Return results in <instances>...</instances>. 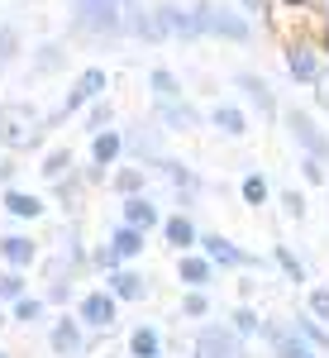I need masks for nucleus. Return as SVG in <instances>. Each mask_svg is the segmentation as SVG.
<instances>
[{
	"label": "nucleus",
	"instance_id": "31",
	"mask_svg": "<svg viewBox=\"0 0 329 358\" xmlns=\"http://www.w3.org/2000/svg\"><path fill=\"white\" fill-rule=\"evenodd\" d=\"M38 315H43V301H34V296H20V301H15V320H24V325H34Z\"/></svg>",
	"mask_w": 329,
	"mask_h": 358
},
{
	"label": "nucleus",
	"instance_id": "2",
	"mask_svg": "<svg viewBox=\"0 0 329 358\" xmlns=\"http://www.w3.org/2000/svg\"><path fill=\"white\" fill-rule=\"evenodd\" d=\"M286 129H291V138L305 148V158H315V163H329V138L320 134V124L310 120L305 110H286Z\"/></svg>",
	"mask_w": 329,
	"mask_h": 358
},
{
	"label": "nucleus",
	"instance_id": "30",
	"mask_svg": "<svg viewBox=\"0 0 329 358\" xmlns=\"http://www.w3.org/2000/svg\"><path fill=\"white\" fill-rule=\"evenodd\" d=\"M138 187H143V167H124V172L115 177V192H124V196H134Z\"/></svg>",
	"mask_w": 329,
	"mask_h": 358
},
{
	"label": "nucleus",
	"instance_id": "38",
	"mask_svg": "<svg viewBox=\"0 0 329 358\" xmlns=\"http://www.w3.org/2000/svg\"><path fill=\"white\" fill-rule=\"evenodd\" d=\"M38 67L48 72V67H57V48H43V57H38Z\"/></svg>",
	"mask_w": 329,
	"mask_h": 358
},
{
	"label": "nucleus",
	"instance_id": "26",
	"mask_svg": "<svg viewBox=\"0 0 329 358\" xmlns=\"http://www.w3.org/2000/svg\"><path fill=\"white\" fill-rule=\"evenodd\" d=\"M296 334H301V339L310 344V349H329V334L320 330L315 320H296Z\"/></svg>",
	"mask_w": 329,
	"mask_h": 358
},
{
	"label": "nucleus",
	"instance_id": "23",
	"mask_svg": "<svg viewBox=\"0 0 329 358\" xmlns=\"http://www.w3.org/2000/svg\"><path fill=\"white\" fill-rule=\"evenodd\" d=\"M153 96H158V106H167V101H182V86H177V77H172L167 67H158V72H153Z\"/></svg>",
	"mask_w": 329,
	"mask_h": 358
},
{
	"label": "nucleus",
	"instance_id": "15",
	"mask_svg": "<svg viewBox=\"0 0 329 358\" xmlns=\"http://www.w3.org/2000/svg\"><path fill=\"white\" fill-rule=\"evenodd\" d=\"M5 210H10L15 220H34V215L43 210V201L34 192H5Z\"/></svg>",
	"mask_w": 329,
	"mask_h": 358
},
{
	"label": "nucleus",
	"instance_id": "21",
	"mask_svg": "<svg viewBox=\"0 0 329 358\" xmlns=\"http://www.w3.org/2000/svg\"><path fill=\"white\" fill-rule=\"evenodd\" d=\"M286 72H291L296 82H315V77H320V62H315V53H305V48H291Z\"/></svg>",
	"mask_w": 329,
	"mask_h": 358
},
{
	"label": "nucleus",
	"instance_id": "27",
	"mask_svg": "<svg viewBox=\"0 0 329 358\" xmlns=\"http://www.w3.org/2000/svg\"><path fill=\"white\" fill-rule=\"evenodd\" d=\"M277 263H282V273L291 277V282H305V268L296 263V253H291L286 244H277Z\"/></svg>",
	"mask_w": 329,
	"mask_h": 358
},
{
	"label": "nucleus",
	"instance_id": "16",
	"mask_svg": "<svg viewBox=\"0 0 329 358\" xmlns=\"http://www.w3.org/2000/svg\"><path fill=\"white\" fill-rule=\"evenodd\" d=\"M0 253H5V263H10V268H29V263H34V244H29L24 234L0 239Z\"/></svg>",
	"mask_w": 329,
	"mask_h": 358
},
{
	"label": "nucleus",
	"instance_id": "8",
	"mask_svg": "<svg viewBox=\"0 0 329 358\" xmlns=\"http://www.w3.org/2000/svg\"><path fill=\"white\" fill-rule=\"evenodd\" d=\"M210 273H215V268H210L205 258H196V253H182V263H177V277H182L191 292H205V287H210Z\"/></svg>",
	"mask_w": 329,
	"mask_h": 358
},
{
	"label": "nucleus",
	"instance_id": "36",
	"mask_svg": "<svg viewBox=\"0 0 329 358\" xmlns=\"http://www.w3.org/2000/svg\"><path fill=\"white\" fill-rule=\"evenodd\" d=\"M305 182H325V163H315V158H305Z\"/></svg>",
	"mask_w": 329,
	"mask_h": 358
},
{
	"label": "nucleus",
	"instance_id": "5",
	"mask_svg": "<svg viewBox=\"0 0 329 358\" xmlns=\"http://www.w3.org/2000/svg\"><path fill=\"white\" fill-rule=\"evenodd\" d=\"M196 358H244L234 330H200L196 334Z\"/></svg>",
	"mask_w": 329,
	"mask_h": 358
},
{
	"label": "nucleus",
	"instance_id": "34",
	"mask_svg": "<svg viewBox=\"0 0 329 358\" xmlns=\"http://www.w3.org/2000/svg\"><path fill=\"white\" fill-rule=\"evenodd\" d=\"M282 206H286V215H291V220H301V215H305V196L296 192V187H291V192L282 196Z\"/></svg>",
	"mask_w": 329,
	"mask_h": 358
},
{
	"label": "nucleus",
	"instance_id": "40",
	"mask_svg": "<svg viewBox=\"0 0 329 358\" xmlns=\"http://www.w3.org/2000/svg\"><path fill=\"white\" fill-rule=\"evenodd\" d=\"M286 5H305V0H286Z\"/></svg>",
	"mask_w": 329,
	"mask_h": 358
},
{
	"label": "nucleus",
	"instance_id": "9",
	"mask_svg": "<svg viewBox=\"0 0 329 358\" xmlns=\"http://www.w3.org/2000/svg\"><path fill=\"white\" fill-rule=\"evenodd\" d=\"M110 248H115V258H119V263H124V258H138V253H143V229L119 224V229L110 234Z\"/></svg>",
	"mask_w": 329,
	"mask_h": 358
},
{
	"label": "nucleus",
	"instance_id": "29",
	"mask_svg": "<svg viewBox=\"0 0 329 358\" xmlns=\"http://www.w3.org/2000/svg\"><path fill=\"white\" fill-rule=\"evenodd\" d=\"M24 296V277L20 273H0V301H20Z\"/></svg>",
	"mask_w": 329,
	"mask_h": 358
},
{
	"label": "nucleus",
	"instance_id": "13",
	"mask_svg": "<svg viewBox=\"0 0 329 358\" xmlns=\"http://www.w3.org/2000/svg\"><path fill=\"white\" fill-rule=\"evenodd\" d=\"M53 349L62 358H77V354H82V330H77L72 320H57V325H53Z\"/></svg>",
	"mask_w": 329,
	"mask_h": 358
},
{
	"label": "nucleus",
	"instance_id": "3",
	"mask_svg": "<svg viewBox=\"0 0 329 358\" xmlns=\"http://www.w3.org/2000/svg\"><path fill=\"white\" fill-rule=\"evenodd\" d=\"M196 29L200 34H219V38H234V43H248V24L234 20L229 10H215V5H200L196 10Z\"/></svg>",
	"mask_w": 329,
	"mask_h": 358
},
{
	"label": "nucleus",
	"instance_id": "35",
	"mask_svg": "<svg viewBox=\"0 0 329 358\" xmlns=\"http://www.w3.org/2000/svg\"><path fill=\"white\" fill-rule=\"evenodd\" d=\"M315 101H320V110H329V72L315 77Z\"/></svg>",
	"mask_w": 329,
	"mask_h": 358
},
{
	"label": "nucleus",
	"instance_id": "37",
	"mask_svg": "<svg viewBox=\"0 0 329 358\" xmlns=\"http://www.w3.org/2000/svg\"><path fill=\"white\" fill-rule=\"evenodd\" d=\"M96 263H101V268H110V273H115V268H119V258H115V248H101V253H96Z\"/></svg>",
	"mask_w": 329,
	"mask_h": 358
},
{
	"label": "nucleus",
	"instance_id": "41",
	"mask_svg": "<svg viewBox=\"0 0 329 358\" xmlns=\"http://www.w3.org/2000/svg\"><path fill=\"white\" fill-rule=\"evenodd\" d=\"M0 325H5V320H0Z\"/></svg>",
	"mask_w": 329,
	"mask_h": 358
},
{
	"label": "nucleus",
	"instance_id": "24",
	"mask_svg": "<svg viewBox=\"0 0 329 358\" xmlns=\"http://www.w3.org/2000/svg\"><path fill=\"white\" fill-rule=\"evenodd\" d=\"M182 315H191V320L210 315V296H205V292H187V296H182Z\"/></svg>",
	"mask_w": 329,
	"mask_h": 358
},
{
	"label": "nucleus",
	"instance_id": "32",
	"mask_svg": "<svg viewBox=\"0 0 329 358\" xmlns=\"http://www.w3.org/2000/svg\"><path fill=\"white\" fill-rule=\"evenodd\" d=\"M258 325H263V320H258V310H248V306L234 310V330H239V334H258Z\"/></svg>",
	"mask_w": 329,
	"mask_h": 358
},
{
	"label": "nucleus",
	"instance_id": "1",
	"mask_svg": "<svg viewBox=\"0 0 329 358\" xmlns=\"http://www.w3.org/2000/svg\"><path fill=\"white\" fill-rule=\"evenodd\" d=\"M43 138V120H38V110L34 106H24V101H10V106H0V143L5 148H34Z\"/></svg>",
	"mask_w": 329,
	"mask_h": 358
},
{
	"label": "nucleus",
	"instance_id": "18",
	"mask_svg": "<svg viewBox=\"0 0 329 358\" xmlns=\"http://www.w3.org/2000/svg\"><path fill=\"white\" fill-rule=\"evenodd\" d=\"M119 148H124V138L115 134V129L96 134V143H91V158H96V167H110L115 158H119Z\"/></svg>",
	"mask_w": 329,
	"mask_h": 358
},
{
	"label": "nucleus",
	"instance_id": "6",
	"mask_svg": "<svg viewBox=\"0 0 329 358\" xmlns=\"http://www.w3.org/2000/svg\"><path fill=\"white\" fill-rule=\"evenodd\" d=\"M196 244L205 248V263H210V268H215V263H219V268H244V263H248L244 248H234L229 239H219V234H205V239H196Z\"/></svg>",
	"mask_w": 329,
	"mask_h": 358
},
{
	"label": "nucleus",
	"instance_id": "14",
	"mask_svg": "<svg viewBox=\"0 0 329 358\" xmlns=\"http://www.w3.org/2000/svg\"><path fill=\"white\" fill-rule=\"evenodd\" d=\"M163 234H167V244L182 248V253L196 244V224L187 220V215H172V220H163Z\"/></svg>",
	"mask_w": 329,
	"mask_h": 358
},
{
	"label": "nucleus",
	"instance_id": "20",
	"mask_svg": "<svg viewBox=\"0 0 329 358\" xmlns=\"http://www.w3.org/2000/svg\"><path fill=\"white\" fill-rule=\"evenodd\" d=\"M110 296H115V301H138V296H143V277L138 273H115L110 277Z\"/></svg>",
	"mask_w": 329,
	"mask_h": 358
},
{
	"label": "nucleus",
	"instance_id": "17",
	"mask_svg": "<svg viewBox=\"0 0 329 358\" xmlns=\"http://www.w3.org/2000/svg\"><path fill=\"white\" fill-rule=\"evenodd\" d=\"M158 115H163L172 129H196V124H200V115H196L187 101H167V106H158Z\"/></svg>",
	"mask_w": 329,
	"mask_h": 358
},
{
	"label": "nucleus",
	"instance_id": "12",
	"mask_svg": "<svg viewBox=\"0 0 329 358\" xmlns=\"http://www.w3.org/2000/svg\"><path fill=\"white\" fill-rule=\"evenodd\" d=\"M124 224H134V229H153L158 224V210H153V201H143V196H129L124 201Z\"/></svg>",
	"mask_w": 329,
	"mask_h": 358
},
{
	"label": "nucleus",
	"instance_id": "10",
	"mask_svg": "<svg viewBox=\"0 0 329 358\" xmlns=\"http://www.w3.org/2000/svg\"><path fill=\"white\" fill-rule=\"evenodd\" d=\"M272 349H277V358H320L296 330H272Z\"/></svg>",
	"mask_w": 329,
	"mask_h": 358
},
{
	"label": "nucleus",
	"instance_id": "4",
	"mask_svg": "<svg viewBox=\"0 0 329 358\" xmlns=\"http://www.w3.org/2000/svg\"><path fill=\"white\" fill-rule=\"evenodd\" d=\"M101 96H105V67H86L82 77H77V86L67 91V101H62V115H77L82 106L101 101Z\"/></svg>",
	"mask_w": 329,
	"mask_h": 358
},
{
	"label": "nucleus",
	"instance_id": "22",
	"mask_svg": "<svg viewBox=\"0 0 329 358\" xmlns=\"http://www.w3.org/2000/svg\"><path fill=\"white\" fill-rule=\"evenodd\" d=\"M215 129H219V134H229V138L248 134V120H244V110H234V106H215Z\"/></svg>",
	"mask_w": 329,
	"mask_h": 358
},
{
	"label": "nucleus",
	"instance_id": "25",
	"mask_svg": "<svg viewBox=\"0 0 329 358\" xmlns=\"http://www.w3.org/2000/svg\"><path fill=\"white\" fill-rule=\"evenodd\" d=\"M67 167H72V153H67V148H53V153L43 158V177H53V182H57Z\"/></svg>",
	"mask_w": 329,
	"mask_h": 358
},
{
	"label": "nucleus",
	"instance_id": "39",
	"mask_svg": "<svg viewBox=\"0 0 329 358\" xmlns=\"http://www.w3.org/2000/svg\"><path fill=\"white\" fill-rule=\"evenodd\" d=\"M244 5H253V10H263V0H244Z\"/></svg>",
	"mask_w": 329,
	"mask_h": 358
},
{
	"label": "nucleus",
	"instance_id": "19",
	"mask_svg": "<svg viewBox=\"0 0 329 358\" xmlns=\"http://www.w3.org/2000/svg\"><path fill=\"white\" fill-rule=\"evenodd\" d=\"M129 349H134V358H158L163 354V339H158L153 325H138V330L129 334Z\"/></svg>",
	"mask_w": 329,
	"mask_h": 358
},
{
	"label": "nucleus",
	"instance_id": "28",
	"mask_svg": "<svg viewBox=\"0 0 329 358\" xmlns=\"http://www.w3.org/2000/svg\"><path fill=\"white\" fill-rule=\"evenodd\" d=\"M244 201H248V206H263V201H268V182H263L258 172H248V177H244Z\"/></svg>",
	"mask_w": 329,
	"mask_h": 358
},
{
	"label": "nucleus",
	"instance_id": "7",
	"mask_svg": "<svg viewBox=\"0 0 329 358\" xmlns=\"http://www.w3.org/2000/svg\"><path fill=\"white\" fill-rule=\"evenodd\" d=\"M82 320L91 330H110V325H115V296H110V292H91L82 301Z\"/></svg>",
	"mask_w": 329,
	"mask_h": 358
},
{
	"label": "nucleus",
	"instance_id": "42",
	"mask_svg": "<svg viewBox=\"0 0 329 358\" xmlns=\"http://www.w3.org/2000/svg\"><path fill=\"white\" fill-rule=\"evenodd\" d=\"M0 358H5V354H0Z\"/></svg>",
	"mask_w": 329,
	"mask_h": 358
},
{
	"label": "nucleus",
	"instance_id": "33",
	"mask_svg": "<svg viewBox=\"0 0 329 358\" xmlns=\"http://www.w3.org/2000/svg\"><path fill=\"white\" fill-rule=\"evenodd\" d=\"M310 315L315 320H329V287H315L310 292Z\"/></svg>",
	"mask_w": 329,
	"mask_h": 358
},
{
	"label": "nucleus",
	"instance_id": "11",
	"mask_svg": "<svg viewBox=\"0 0 329 358\" xmlns=\"http://www.w3.org/2000/svg\"><path fill=\"white\" fill-rule=\"evenodd\" d=\"M239 86H244V96L258 106L263 115H272L277 110V101H272V86L263 82V77H253V72H239Z\"/></svg>",
	"mask_w": 329,
	"mask_h": 358
}]
</instances>
